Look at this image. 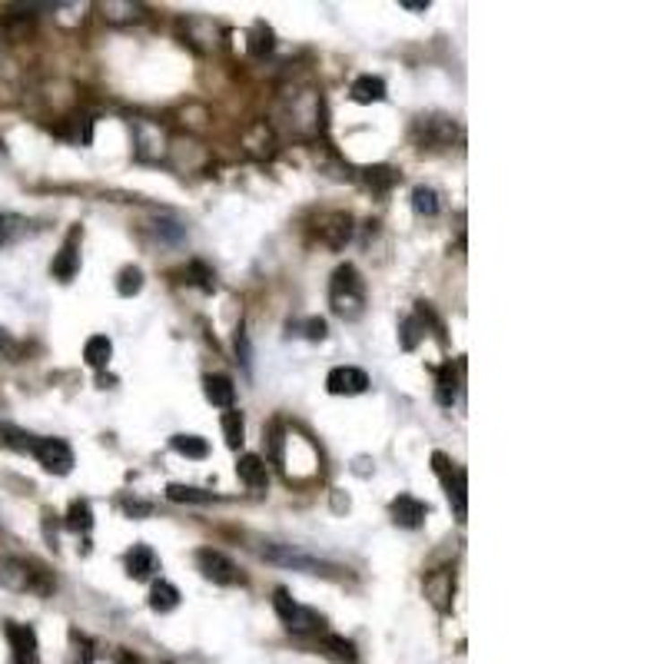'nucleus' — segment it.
Masks as SVG:
<instances>
[{
	"instance_id": "nucleus-1",
	"label": "nucleus",
	"mask_w": 664,
	"mask_h": 664,
	"mask_svg": "<svg viewBox=\"0 0 664 664\" xmlns=\"http://www.w3.org/2000/svg\"><path fill=\"white\" fill-rule=\"evenodd\" d=\"M329 306L339 319L356 323L366 313V282L352 263H342L329 280Z\"/></svg>"
},
{
	"instance_id": "nucleus-2",
	"label": "nucleus",
	"mask_w": 664,
	"mask_h": 664,
	"mask_svg": "<svg viewBox=\"0 0 664 664\" xmlns=\"http://www.w3.org/2000/svg\"><path fill=\"white\" fill-rule=\"evenodd\" d=\"M455 136H459L455 120H452V116H442V113L418 116L416 126H412V140H416L422 150H445V147H452Z\"/></svg>"
},
{
	"instance_id": "nucleus-3",
	"label": "nucleus",
	"mask_w": 664,
	"mask_h": 664,
	"mask_svg": "<svg viewBox=\"0 0 664 664\" xmlns=\"http://www.w3.org/2000/svg\"><path fill=\"white\" fill-rule=\"evenodd\" d=\"M272 605H276V615L282 618V625H286L289 631H296V634H306V631L323 628V618H319L315 611L303 608L299 601H293L286 588H276V598H272Z\"/></svg>"
},
{
	"instance_id": "nucleus-4",
	"label": "nucleus",
	"mask_w": 664,
	"mask_h": 664,
	"mask_svg": "<svg viewBox=\"0 0 664 664\" xmlns=\"http://www.w3.org/2000/svg\"><path fill=\"white\" fill-rule=\"evenodd\" d=\"M259 552H263V558H266V562L286 565V568H299V572H309V574H329V565H323L319 558H309V555H303V552H296L293 545L266 541Z\"/></svg>"
},
{
	"instance_id": "nucleus-5",
	"label": "nucleus",
	"mask_w": 664,
	"mask_h": 664,
	"mask_svg": "<svg viewBox=\"0 0 664 664\" xmlns=\"http://www.w3.org/2000/svg\"><path fill=\"white\" fill-rule=\"evenodd\" d=\"M432 461H435V472H439V479L445 482V488H449V502H452V508H455V518H459V522H465V515H469L465 472H461V469H452L449 459H445L442 452H435V455H432Z\"/></svg>"
},
{
	"instance_id": "nucleus-6",
	"label": "nucleus",
	"mask_w": 664,
	"mask_h": 664,
	"mask_svg": "<svg viewBox=\"0 0 664 664\" xmlns=\"http://www.w3.org/2000/svg\"><path fill=\"white\" fill-rule=\"evenodd\" d=\"M50 475H67L73 469V449L64 439H37L34 452H30Z\"/></svg>"
},
{
	"instance_id": "nucleus-7",
	"label": "nucleus",
	"mask_w": 664,
	"mask_h": 664,
	"mask_svg": "<svg viewBox=\"0 0 664 664\" xmlns=\"http://www.w3.org/2000/svg\"><path fill=\"white\" fill-rule=\"evenodd\" d=\"M196 568H200V574H203L206 582H213V585H237L239 582L237 565L229 562L223 552H213V548L196 552Z\"/></svg>"
},
{
	"instance_id": "nucleus-8",
	"label": "nucleus",
	"mask_w": 664,
	"mask_h": 664,
	"mask_svg": "<svg viewBox=\"0 0 664 664\" xmlns=\"http://www.w3.org/2000/svg\"><path fill=\"white\" fill-rule=\"evenodd\" d=\"M326 389L332 395H362L369 389V375L356 366H336L326 375Z\"/></svg>"
},
{
	"instance_id": "nucleus-9",
	"label": "nucleus",
	"mask_w": 664,
	"mask_h": 664,
	"mask_svg": "<svg viewBox=\"0 0 664 664\" xmlns=\"http://www.w3.org/2000/svg\"><path fill=\"white\" fill-rule=\"evenodd\" d=\"M34 578H37V572L27 562L11 558V555L0 558V585L4 588H11V591H30V588H34Z\"/></svg>"
},
{
	"instance_id": "nucleus-10",
	"label": "nucleus",
	"mask_w": 664,
	"mask_h": 664,
	"mask_svg": "<svg viewBox=\"0 0 664 664\" xmlns=\"http://www.w3.org/2000/svg\"><path fill=\"white\" fill-rule=\"evenodd\" d=\"M237 475L243 479V482H246L249 492H256V496H266V488H270V469H266V461L259 459V455H253V452L239 455Z\"/></svg>"
},
{
	"instance_id": "nucleus-11",
	"label": "nucleus",
	"mask_w": 664,
	"mask_h": 664,
	"mask_svg": "<svg viewBox=\"0 0 664 664\" xmlns=\"http://www.w3.org/2000/svg\"><path fill=\"white\" fill-rule=\"evenodd\" d=\"M389 515H392V522L399 529H418L428 515V505L426 502H418L416 496H399V498H392Z\"/></svg>"
},
{
	"instance_id": "nucleus-12",
	"label": "nucleus",
	"mask_w": 664,
	"mask_h": 664,
	"mask_svg": "<svg viewBox=\"0 0 664 664\" xmlns=\"http://www.w3.org/2000/svg\"><path fill=\"white\" fill-rule=\"evenodd\" d=\"M7 638L13 644V664H40L37 661V634L27 625L7 621Z\"/></svg>"
},
{
	"instance_id": "nucleus-13",
	"label": "nucleus",
	"mask_w": 664,
	"mask_h": 664,
	"mask_svg": "<svg viewBox=\"0 0 664 664\" xmlns=\"http://www.w3.org/2000/svg\"><path fill=\"white\" fill-rule=\"evenodd\" d=\"M50 272H54L60 282H70L80 272V249H77V233H70V239L60 246V253L50 263Z\"/></svg>"
},
{
	"instance_id": "nucleus-14",
	"label": "nucleus",
	"mask_w": 664,
	"mask_h": 664,
	"mask_svg": "<svg viewBox=\"0 0 664 664\" xmlns=\"http://www.w3.org/2000/svg\"><path fill=\"white\" fill-rule=\"evenodd\" d=\"M157 568H160V558L150 545H134V548H130V555H126V574H130L134 582H147Z\"/></svg>"
},
{
	"instance_id": "nucleus-15",
	"label": "nucleus",
	"mask_w": 664,
	"mask_h": 664,
	"mask_svg": "<svg viewBox=\"0 0 664 664\" xmlns=\"http://www.w3.org/2000/svg\"><path fill=\"white\" fill-rule=\"evenodd\" d=\"M203 392L216 409H233V402H237V385L229 375H206Z\"/></svg>"
},
{
	"instance_id": "nucleus-16",
	"label": "nucleus",
	"mask_w": 664,
	"mask_h": 664,
	"mask_svg": "<svg viewBox=\"0 0 664 664\" xmlns=\"http://www.w3.org/2000/svg\"><path fill=\"white\" fill-rule=\"evenodd\" d=\"M34 233V223L21 213H0V246H11L17 239L30 237Z\"/></svg>"
},
{
	"instance_id": "nucleus-17",
	"label": "nucleus",
	"mask_w": 664,
	"mask_h": 664,
	"mask_svg": "<svg viewBox=\"0 0 664 664\" xmlns=\"http://www.w3.org/2000/svg\"><path fill=\"white\" fill-rule=\"evenodd\" d=\"M455 591V582H452L449 572H432L426 578V595L432 598V605L442 611H449V598Z\"/></svg>"
},
{
	"instance_id": "nucleus-18",
	"label": "nucleus",
	"mask_w": 664,
	"mask_h": 664,
	"mask_svg": "<svg viewBox=\"0 0 664 664\" xmlns=\"http://www.w3.org/2000/svg\"><path fill=\"white\" fill-rule=\"evenodd\" d=\"M352 100L356 103H383L385 100V80L383 77H372V73H366V77H356L352 80Z\"/></svg>"
},
{
	"instance_id": "nucleus-19",
	"label": "nucleus",
	"mask_w": 664,
	"mask_h": 664,
	"mask_svg": "<svg viewBox=\"0 0 664 664\" xmlns=\"http://www.w3.org/2000/svg\"><path fill=\"white\" fill-rule=\"evenodd\" d=\"M352 237V216L346 213H332L323 226V239H326L332 249H342Z\"/></svg>"
},
{
	"instance_id": "nucleus-20",
	"label": "nucleus",
	"mask_w": 664,
	"mask_h": 664,
	"mask_svg": "<svg viewBox=\"0 0 664 664\" xmlns=\"http://www.w3.org/2000/svg\"><path fill=\"white\" fill-rule=\"evenodd\" d=\"M180 605V588L169 585V582H153L150 588V608L157 615H169V611Z\"/></svg>"
},
{
	"instance_id": "nucleus-21",
	"label": "nucleus",
	"mask_w": 664,
	"mask_h": 664,
	"mask_svg": "<svg viewBox=\"0 0 664 664\" xmlns=\"http://www.w3.org/2000/svg\"><path fill=\"white\" fill-rule=\"evenodd\" d=\"M455 399H459V372L449 366H442L439 369V385H435V402L445 409L455 406Z\"/></svg>"
},
{
	"instance_id": "nucleus-22",
	"label": "nucleus",
	"mask_w": 664,
	"mask_h": 664,
	"mask_svg": "<svg viewBox=\"0 0 664 664\" xmlns=\"http://www.w3.org/2000/svg\"><path fill=\"white\" fill-rule=\"evenodd\" d=\"M110 356H113V342L107 336L87 339V346H83V359H87V366H93V369H107V366H110Z\"/></svg>"
},
{
	"instance_id": "nucleus-23",
	"label": "nucleus",
	"mask_w": 664,
	"mask_h": 664,
	"mask_svg": "<svg viewBox=\"0 0 664 664\" xmlns=\"http://www.w3.org/2000/svg\"><path fill=\"white\" fill-rule=\"evenodd\" d=\"M223 435H226V445H229V449H239V445H243V439H246V422H243V412H237V409H226Z\"/></svg>"
},
{
	"instance_id": "nucleus-24",
	"label": "nucleus",
	"mask_w": 664,
	"mask_h": 664,
	"mask_svg": "<svg viewBox=\"0 0 664 664\" xmlns=\"http://www.w3.org/2000/svg\"><path fill=\"white\" fill-rule=\"evenodd\" d=\"M167 498L169 502H193V505H206V502H216L213 492H203V488H193V485H167Z\"/></svg>"
},
{
	"instance_id": "nucleus-25",
	"label": "nucleus",
	"mask_w": 664,
	"mask_h": 664,
	"mask_svg": "<svg viewBox=\"0 0 664 664\" xmlns=\"http://www.w3.org/2000/svg\"><path fill=\"white\" fill-rule=\"evenodd\" d=\"M169 445H173V452L186 455V459H206L210 455V442L200 439V435H173Z\"/></svg>"
},
{
	"instance_id": "nucleus-26",
	"label": "nucleus",
	"mask_w": 664,
	"mask_h": 664,
	"mask_svg": "<svg viewBox=\"0 0 664 664\" xmlns=\"http://www.w3.org/2000/svg\"><path fill=\"white\" fill-rule=\"evenodd\" d=\"M0 442H4L7 449L34 452L37 435H30V432H23V428H17V426H0Z\"/></svg>"
},
{
	"instance_id": "nucleus-27",
	"label": "nucleus",
	"mask_w": 664,
	"mask_h": 664,
	"mask_svg": "<svg viewBox=\"0 0 664 664\" xmlns=\"http://www.w3.org/2000/svg\"><path fill=\"white\" fill-rule=\"evenodd\" d=\"M412 210H416L418 216H435L442 210L439 193L432 190V186H416V190H412Z\"/></svg>"
},
{
	"instance_id": "nucleus-28",
	"label": "nucleus",
	"mask_w": 664,
	"mask_h": 664,
	"mask_svg": "<svg viewBox=\"0 0 664 664\" xmlns=\"http://www.w3.org/2000/svg\"><path fill=\"white\" fill-rule=\"evenodd\" d=\"M64 136H70L73 143H80V147H91L93 140V120L87 116V113H80V116H70V130H60Z\"/></svg>"
},
{
	"instance_id": "nucleus-29",
	"label": "nucleus",
	"mask_w": 664,
	"mask_h": 664,
	"mask_svg": "<svg viewBox=\"0 0 664 664\" xmlns=\"http://www.w3.org/2000/svg\"><path fill=\"white\" fill-rule=\"evenodd\" d=\"M422 329H426V323H422V315H409V319H402V326H399V342H402V349H406V352L416 349L418 339L426 336Z\"/></svg>"
},
{
	"instance_id": "nucleus-30",
	"label": "nucleus",
	"mask_w": 664,
	"mask_h": 664,
	"mask_svg": "<svg viewBox=\"0 0 664 664\" xmlns=\"http://www.w3.org/2000/svg\"><path fill=\"white\" fill-rule=\"evenodd\" d=\"M140 289H143V270H140V266H124L120 276H116V293L130 299V296H136Z\"/></svg>"
},
{
	"instance_id": "nucleus-31",
	"label": "nucleus",
	"mask_w": 664,
	"mask_h": 664,
	"mask_svg": "<svg viewBox=\"0 0 664 664\" xmlns=\"http://www.w3.org/2000/svg\"><path fill=\"white\" fill-rule=\"evenodd\" d=\"M270 50H272V30L266 27V23H256L253 34H249V54L256 56V60H263Z\"/></svg>"
},
{
	"instance_id": "nucleus-32",
	"label": "nucleus",
	"mask_w": 664,
	"mask_h": 664,
	"mask_svg": "<svg viewBox=\"0 0 664 664\" xmlns=\"http://www.w3.org/2000/svg\"><path fill=\"white\" fill-rule=\"evenodd\" d=\"M67 529H73V531H91L93 529V512H91V505L87 502H73L70 505V512H67Z\"/></svg>"
},
{
	"instance_id": "nucleus-33",
	"label": "nucleus",
	"mask_w": 664,
	"mask_h": 664,
	"mask_svg": "<svg viewBox=\"0 0 664 664\" xmlns=\"http://www.w3.org/2000/svg\"><path fill=\"white\" fill-rule=\"evenodd\" d=\"M395 180H399V173H395L392 167H369V169H366V183H369L372 190H379V193L389 190Z\"/></svg>"
},
{
	"instance_id": "nucleus-34",
	"label": "nucleus",
	"mask_w": 664,
	"mask_h": 664,
	"mask_svg": "<svg viewBox=\"0 0 664 664\" xmlns=\"http://www.w3.org/2000/svg\"><path fill=\"white\" fill-rule=\"evenodd\" d=\"M190 280L200 286V289H206V293H213L216 289V272L206 266V263H190Z\"/></svg>"
},
{
	"instance_id": "nucleus-35",
	"label": "nucleus",
	"mask_w": 664,
	"mask_h": 664,
	"mask_svg": "<svg viewBox=\"0 0 664 664\" xmlns=\"http://www.w3.org/2000/svg\"><path fill=\"white\" fill-rule=\"evenodd\" d=\"M289 329H306L303 336H306V339H313V342H319V339H326V332H329V329H326V319H315V315H313V319H306L303 326L296 323V326H289Z\"/></svg>"
},
{
	"instance_id": "nucleus-36",
	"label": "nucleus",
	"mask_w": 664,
	"mask_h": 664,
	"mask_svg": "<svg viewBox=\"0 0 664 664\" xmlns=\"http://www.w3.org/2000/svg\"><path fill=\"white\" fill-rule=\"evenodd\" d=\"M326 644L339 654V658H346V661H356V648H352V642H346V638H339V634H329Z\"/></svg>"
},
{
	"instance_id": "nucleus-37",
	"label": "nucleus",
	"mask_w": 664,
	"mask_h": 664,
	"mask_svg": "<svg viewBox=\"0 0 664 664\" xmlns=\"http://www.w3.org/2000/svg\"><path fill=\"white\" fill-rule=\"evenodd\" d=\"M157 233H160L163 239H169V243H180L186 229H183L180 223H173V220H160V223H157Z\"/></svg>"
},
{
	"instance_id": "nucleus-38",
	"label": "nucleus",
	"mask_w": 664,
	"mask_h": 664,
	"mask_svg": "<svg viewBox=\"0 0 664 664\" xmlns=\"http://www.w3.org/2000/svg\"><path fill=\"white\" fill-rule=\"evenodd\" d=\"M270 442H272V459H276V461H282V426H280V422L272 426Z\"/></svg>"
},
{
	"instance_id": "nucleus-39",
	"label": "nucleus",
	"mask_w": 664,
	"mask_h": 664,
	"mask_svg": "<svg viewBox=\"0 0 664 664\" xmlns=\"http://www.w3.org/2000/svg\"><path fill=\"white\" fill-rule=\"evenodd\" d=\"M124 512H126V515H134V518H143V515H150L153 508H150L147 502H124Z\"/></svg>"
},
{
	"instance_id": "nucleus-40",
	"label": "nucleus",
	"mask_w": 664,
	"mask_h": 664,
	"mask_svg": "<svg viewBox=\"0 0 664 664\" xmlns=\"http://www.w3.org/2000/svg\"><path fill=\"white\" fill-rule=\"evenodd\" d=\"M13 349H17L13 336L7 332V329H0V359H4V356H13Z\"/></svg>"
},
{
	"instance_id": "nucleus-41",
	"label": "nucleus",
	"mask_w": 664,
	"mask_h": 664,
	"mask_svg": "<svg viewBox=\"0 0 664 664\" xmlns=\"http://www.w3.org/2000/svg\"><path fill=\"white\" fill-rule=\"evenodd\" d=\"M402 7H409V11H426L428 0H402Z\"/></svg>"
}]
</instances>
